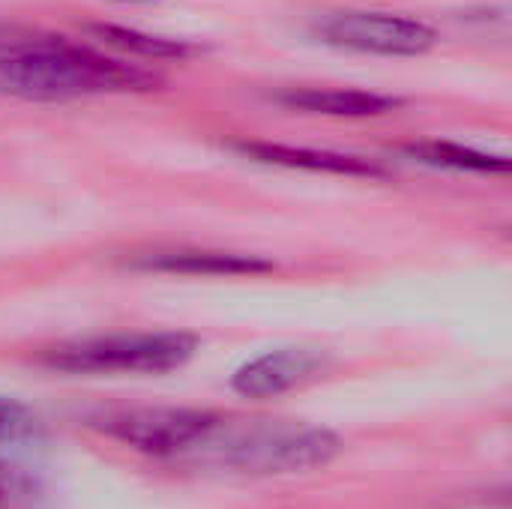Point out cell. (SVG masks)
<instances>
[{"mask_svg": "<svg viewBox=\"0 0 512 509\" xmlns=\"http://www.w3.org/2000/svg\"><path fill=\"white\" fill-rule=\"evenodd\" d=\"M159 75L63 36H27L0 45V96L69 102L99 93L153 90Z\"/></svg>", "mask_w": 512, "mask_h": 509, "instance_id": "1", "label": "cell"}, {"mask_svg": "<svg viewBox=\"0 0 512 509\" xmlns=\"http://www.w3.org/2000/svg\"><path fill=\"white\" fill-rule=\"evenodd\" d=\"M339 450L342 441L321 426L285 420L228 423L222 417L189 462L216 465L246 477H282L324 468L339 456Z\"/></svg>", "mask_w": 512, "mask_h": 509, "instance_id": "2", "label": "cell"}, {"mask_svg": "<svg viewBox=\"0 0 512 509\" xmlns=\"http://www.w3.org/2000/svg\"><path fill=\"white\" fill-rule=\"evenodd\" d=\"M198 351L189 333H108L51 345L39 363L69 375H165L180 369Z\"/></svg>", "mask_w": 512, "mask_h": 509, "instance_id": "3", "label": "cell"}, {"mask_svg": "<svg viewBox=\"0 0 512 509\" xmlns=\"http://www.w3.org/2000/svg\"><path fill=\"white\" fill-rule=\"evenodd\" d=\"M219 420V414L198 408H129L99 414L93 417V426L138 453L189 462Z\"/></svg>", "mask_w": 512, "mask_h": 509, "instance_id": "4", "label": "cell"}, {"mask_svg": "<svg viewBox=\"0 0 512 509\" xmlns=\"http://www.w3.org/2000/svg\"><path fill=\"white\" fill-rule=\"evenodd\" d=\"M315 33L327 45L384 57H417L438 42V33L420 18L363 9L330 12L315 24Z\"/></svg>", "mask_w": 512, "mask_h": 509, "instance_id": "5", "label": "cell"}, {"mask_svg": "<svg viewBox=\"0 0 512 509\" xmlns=\"http://www.w3.org/2000/svg\"><path fill=\"white\" fill-rule=\"evenodd\" d=\"M321 369L324 354L312 348H279L240 366L231 378V387L243 399H276L312 381L315 375H321Z\"/></svg>", "mask_w": 512, "mask_h": 509, "instance_id": "6", "label": "cell"}, {"mask_svg": "<svg viewBox=\"0 0 512 509\" xmlns=\"http://www.w3.org/2000/svg\"><path fill=\"white\" fill-rule=\"evenodd\" d=\"M129 267L180 276H255L273 270V264L261 255L222 249H150L129 258Z\"/></svg>", "mask_w": 512, "mask_h": 509, "instance_id": "7", "label": "cell"}, {"mask_svg": "<svg viewBox=\"0 0 512 509\" xmlns=\"http://www.w3.org/2000/svg\"><path fill=\"white\" fill-rule=\"evenodd\" d=\"M237 150L255 162L264 165H285V168H306L315 174H345V177H378L384 174L381 165L363 159V156H348V153H333V150H312V147H291V144H270V141H243Z\"/></svg>", "mask_w": 512, "mask_h": 509, "instance_id": "8", "label": "cell"}, {"mask_svg": "<svg viewBox=\"0 0 512 509\" xmlns=\"http://www.w3.org/2000/svg\"><path fill=\"white\" fill-rule=\"evenodd\" d=\"M276 102L291 111L306 114H327V117H375L387 114L399 105L393 96L369 93V90H351V87H291L276 93Z\"/></svg>", "mask_w": 512, "mask_h": 509, "instance_id": "9", "label": "cell"}, {"mask_svg": "<svg viewBox=\"0 0 512 509\" xmlns=\"http://www.w3.org/2000/svg\"><path fill=\"white\" fill-rule=\"evenodd\" d=\"M90 33L96 39H102L105 45L117 48L120 54H135L144 60H183V57L195 54V48L186 42L153 36V33L132 30V27H120V24H90Z\"/></svg>", "mask_w": 512, "mask_h": 509, "instance_id": "10", "label": "cell"}, {"mask_svg": "<svg viewBox=\"0 0 512 509\" xmlns=\"http://www.w3.org/2000/svg\"><path fill=\"white\" fill-rule=\"evenodd\" d=\"M408 153L426 165H441V168H456V171H480V174H507L510 171V159L504 156H492V153H480L462 144H450V141H423V144H411Z\"/></svg>", "mask_w": 512, "mask_h": 509, "instance_id": "11", "label": "cell"}, {"mask_svg": "<svg viewBox=\"0 0 512 509\" xmlns=\"http://www.w3.org/2000/svg\"><path fill=\"white\" fill-rule=\"evenodd\" d=\"M36 429H39V420L30 408H24L15 399L0 396V447L21 444V441L33 438Z\"/></svg>", "mask_w": 512, "mask_h": 509, "instance_id": "12", "label": "cell"}, {"mask_svg": "<svg viewBox=\"0 0 512 509\" xmlns=\"http://www.w3.org/2000/svg\"><path fill=\"white\" fill-rule=\"evenodd\" d=\"M33 507V483L12 468L0 465V509Z\"/></svg>", "mask_w": 512, "mask_h": 509, "instance_id": "13", "label": "cell"}, {"mask_svg": "<svg viewBox=\"0 0 512 509\" xmlns=\"http://www.w3.org/2000/svg\"><path fill=\"white\" fill-rule=\"evenodd\" d=\"M114 3H153V0H114Z\"/></svg>", "mask_w": 512, "mask_h": 509, "instance_id": "14", "label": "cell"}]
</instances>
